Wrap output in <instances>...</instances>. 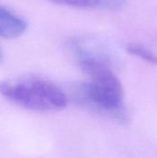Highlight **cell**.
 Segmentation results:
<instances>
[{
    "instance_id": "1",
    "label": "cell",
    "mask_w": 157,
    "mask_h": 158,
    "mask_svg": "<svg viewBox=\"0 0 157 158\" xmlns=\"http://www.w3.org/2000/svg\"><path fill=\"white\" fill-rule=\"evenodd\" d=\"M87 75L90 81L81 84L75 91L78 102L93 111L118 120H126L123 87L113 69H98Z\"/></svg>"
},
{
    "instance_id": "2",
    "label": "cell",
    "mask_w": 157,
    "mask_h": 158,
    "mask_svg": "<svg viewBox=\"0 0 157 158\" xmlns=\"http://www.w3.org/2000/svg\"><path fill=\"white\" fill-rule=\"evenodd\" d=\"M0 94L18 106L39 112L60 111L68 103L66 94L58 86L34 77L3 81Z\"/></svg>"
},
{
    "instance_id": "3",
    "label": "cell",
    "mask_w": 157,
    "mask_h": 158,
    "mask_svg": "<svg viewBox=\"0 0 157 158\" xmlns=\"http://www.w3.org/2000/svg\"><path fill=\"white\" fill-rule=\"evenodd\" d=\"M68 46L78 65L85 73L101 68H112V54L100 41L79 38L72 40Z\"/></svg>"
},
{
    "instance_id": "4",
    "label": "cell",
    "mask_w": 157,
    "mask_h": 158,
    "mask_svg": "<svg viewBox=\"0 0 157 158\" xmlns=\"http://www.w3.org/2000/svg\"><path fill=\"white\" fill-rule=\"evenodd\" d=\"M27 22L7 8L0 6V37L14 39L23 34L27 29Z\"/></svg>"
},
{
    "instance_id": "5",
    "label": "cell",
    "mask_w": 157,
    "mask_h": 158,
    "mask_svg": "<svg viewBox=\"0 0 157 158\" xmlns=\"http://www.w3.org/2000/svg\"><path fill=\"white\" fill-rule=\"evenodd\" d=\"M126 50L129 54L144 60L147 63L157 65V56L150 49L141 44H128Z\"/></svg>"
},
{
    "instance_id": "6",
    "label": "cell",
    "mask_w": 157,
    "mask_h": 158,
    "mask_svg": "<svg viewBox=\"0 0 157 158\" xmlns=\"http://www.w3.org/2000/svg\"><path fill=\"white\" fill-rule=\"evenodd\" d=\"M54 4L71 6V7H80V8H89V7H99L100 0H47Z\"/></svg>"
},
{
    "instance_id": "7",
    "label": "cell",
    "mask_w": 157,
    "mask_h": 158,
    "mask_svg": "<svg viewBox=\"0 0 157 158\" xmlns=\"http://www.w3.org/2000/svg\"><path fill=\"white\" fill-rule=\"evenodd\" d=\"M128 0H100L99 7L108 10H118L121 9Z\"/></svg>"
},
{
    "instance_id": "8",
    "label": "cell",
    "mask_w": 157,
    "mask_h": 158,
    "mask_svg": "<svg viewBox=\"0 0 157 158\" xmlns=\"http://www.w3.org/2000/svg\"><path fill=\"white\" fill-rule=\"evenodd\" d=\"M2 60V52L0 51V61Z\"/></svg>"
}]
</instances>
